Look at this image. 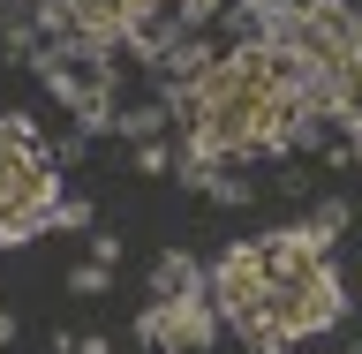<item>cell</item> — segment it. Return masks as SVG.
I'll list each match as a JSON object with an SVG mask.
<instances>
[{
	"label": "cell",
	"mask_w": 362,
	"mask_h": 354,
	"mask_svg": "<svg viewBox=\"0 0 362 354\" xmlns=\"http://www.w3.org/2000/svg\"><path fill=\"white\" fill-rule=\"evenodd\" d=\"M53 211H61V166L38 143V121L0 113V249L53 234Z\"/></svg>",
	"instance_id": "obj_3"
},
{
	"label": "cell",
	"mask_w": 362,
	"mask_h": 354,
	"mask_svg": "<svg viewBox=\"0 0 362 354\" xmlns=\"http://www.w3.org/2000/svg\"><path fill=\"white\" fill-rule=\"evenodd\" d=\"M249 242H257V264L272 279V317L249 354H287L347 317V287L332 271V249L310 242V226H272V234H249Z\"/></svg>",
	"instance_id": "obj_2"
},
{
	"label": "cell",
	"mask_w": 362,
	"mask_h": 354,
	"mask_svg": "<svg viewBox=\"0 0 362 354\" xmlns=\"http://www.w3.org/2000/svg\"><path fill=\"white\" fill-rule=\"evenodd\" d=\"M219 302H211V287L204 294H181V302H144V317H136V339L151 354H211V339H219Z\"/></svg>",
	"instance_id": "obj_7"
},
{
	"label": "cell",
	"mask_w": 362,
	"mask_h": 354,
	"mask_svg": "<svg viewBox=\"0 0 362 354\" xmlns=\"http://www.w3.org/2000/svg\"><path fill=\"white\" fill-rule=\"evenodd\" d=\"M211 302H219L226 332H242V347L264 339V317H272V279L257 264V242H226L219 264H211Z\"/></svg>",
	"instance_id": "obj_5"
},
{
	"label": "cell",
	"mask_w": 362,
	"mask_h": 354,
	"mask_svg": "<svg viewBox=\"0 0 362 354\" xmlns=\"http://www.w3.org/2000/svg\"><path fill=\"white\" fill-rule=\"evenodd\" d=\"M0 347H16V317L8 309H0Z\"/></svg>",
	"instance_id": "obj_17"
},
{
	"label": "cell",
	"mask_w": 362,
	"mask_h": 354,
	"mask_svg": "<svg viewBox=\"0 0 362 354\" xmlns=\"http://www.w3.org/2000/svg\"><path fill=\"white\" fill-rule=\"evenodd\" d=\"M76 354H113V339H106V332H83V339H76Z\"/></svg>",
	"instance_id": "obj_16"
},
{
	"label": "cell",
	"mask_w": 362,
	"mask_h": 354,
	"mask_svg": "<svg viewBox=\"0 0 362 354\" xmlns=\"http://www.w3.org/2000/svg\"><path fill=\"white\" fill-rule=\"evenodd\" d=\"M174 158H181L174 143H166V136H151V143H136V158H129V166H136V174H151V181H158V174H174Z\"/></svg>",
	"instance_id": "obj_11"
},
{
	"label": "cell",
	"mask_w": 362,
	"mask_h": 354,
	"mask_svg": "<svg viewBox=\"0 0 362 354\" xmlns=\"http://www.w3.org/2000/svg\"><path fill=\"white\" fill-rule=\"evenodd\" d=\"M347 354H362V332H355V347H347Z\"/></svg>",
	"instance_id": "obj_19"
},
{
	"label": "cell",
	"mask_w": 362,
	"mask_h": 354,
	"mask_svg": "<svg viewBox=\"0 0 362 354\" xmlns=\"http://www.w3.org/2000/svg\"><path fill=\"white\" fill-rule=\"evenodd\" d=\"M61 226H68V234H83V226H90V203H83V196H61V211H53V234H61Z\"/></svg>",
	"instance_id": "obj_13"
},
{
	"label": "cell",
	"mask_w": 362,
	"mask_h": 354,
	"mask_svg": "<svg viewBox=\"0 0 362 354\" xmlns=\"http://www.w3.org/2000/svg\"><path fill=\"white\" fill-rule=\"evenodd\" d=\"M83 151H90V136L76 129V136H61V143H53V166H83Z\"/></svg>",
	"instance_id": "obj_14"
},
{
	"label": "cell",
	"mask_w": 362,
	"mask_h": 354,
	"mask_svg": "<svg viewBox=\"0 0 362 354\" xmlns=\"http://www.w3.org/2000/svg\"><path fill=\"white\" fill-rule=\"evenodd\" d=\"M30 68H38V83L76 113V129H83V136H106L113 129V53H106V45L53 38Z\"/></svg>",
	"instance_id": "obj_4"
},
{
	"label": "cell",
	"mask_w": 362,
	"mask_h": 354,
	"mask_svg": "<svg viewBox=\"0 0 362 354\" xmlns=\"http://www.w3.org/2000/svg\"><path fill=\"white\" fill-rule=\"evenodd\" d=\"M181 113V158L226 166V158H287L294 143L310 151L325 121L310 106V76L294 68L287 45L242 38L226 45L211 76H197L189 90H174Z\"/></svg>",
	"instance_id": "obj_1"
},
{
	"label": "cell",
	"mask_w": 362,
	"mask_h": 354,
	"mask_svg": "<svg viewBox=\"0 0 362 354\" xmlns=\"http://www.w3.org/2000/svg\"><path fill=\"white\" fill-rule=\"evenodd\" d=\"M106 287H113V264H90L83 256V264L68 271V294H106Z\"/></svg>",
	"instance_id": "obj_12"
},
{
	"label": "cell",
	"mask_w": 362,
	"mask_h": 354,
	"mask_svg": "<svg viewBox=\"0 0 362 354\" xmlns=\"http://www.w3.org/2000/svg\"><path fill=\"white\" fill-rule=\"evenodd\" d=\"M347 219H355V203H347V196H325V203H317V211H310L302 226H310V242H325V249H332L339 234H347Z\"/></svg>",
	"instance_id": "obj_9"
},
{
	"label": "cell",
	"mask_w": 362,
	"mask_h": 354,
	"mask_svg": "<svg viewBox=\"0 0 362 354\" xmlns=\"http://www.w3.org/2000/svg\"><path fill=\"white\" fill-rule=\"evenodd\" d=\"M23 8L38 16L45 45H53V38H83V45L121 53V45H129V30L144 23V8H158V0H23Z\"/></svg>",
	"instance_id": "obj_6"
},
{
	"label": "cell",
	"mask_w": 362,
	"mask_h": 354,
	"mask_svg": "<svg viewBox=\"0 0 362 354\" xmlns=\"http://www.w3.org/2000/svg\"><path fill=\"white\" fill-rule=\"evenodd\" d=\"M219 16H226V0H174L181 38H204V23H219Z\"/></svg>",
	"instance_id": "obj_10"
},
{
	"label": "cell",
	"mask_w": 362,
	"mask_h": 354,
	"mask_svg": "<svg viewBox=\"0 0 362 354\" xmlns=\"http://www.w3.org/2000/svg\"><path fill=\"white\" fill-rule=\"evenodd\" d=\"M204 287H211V279L197 271L189 249H158V256H151V287H144L151 302H181V294H204Z\"/></svg>",
	"instance_id": "obj_8"
},
{
	"label": "cell",
	"mask_w": 362,
	"mask_h": 354,
	"mask_svg": "<svg viewBox=\"0 0 362 354\" xmlns=\"http://www.w3.org/2000/svg\"><path fill=\"white\" fill-rule=\"evenodd\" d=\"M347 143H355V158H362V121H355V129H347Z\"/></svg>",
	"instance_id": "obj_18"
},
{
	"label": "cell",
	"mask_w": 362,
	"mask_h": 354,
	"mask_svg": "<svg viewBox=\"0 0 362 354\" xmlns=\"http://www.w3.org/2000/svg\"><path fill=\"white\" fill-rule=\"evenodd\" d=\"M90 264H121V234H90Z\"/></svg>",
	"instance_id": "obj_15"
}]
</instances>
